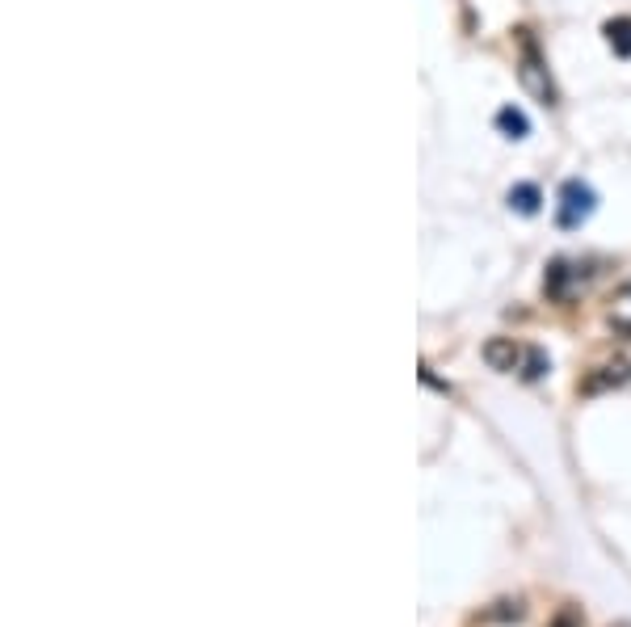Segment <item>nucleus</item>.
<instances>
[{"label": "nucleus", "instance_id": "f03ea898", "mask_svg": "<svg viewBox=\"0 0 631 627\" xmlns=\"http://www.w3.org/2000/svg\"><path fill=\"white\" fill-rule=\"evenodd\" d=\"M594 207H598V194L589 190L585 181H577V177L564 181V186H560V207H556V224L573 232V228L585 224L589 215H594Z\"/></svg>", "mask_w": 631, "mask_h": 627}, {"label": "nucleus", "instance_id": "1a4fd4ad", "mask_svg": "<svg viewBox=\"0 0 631 627\" xmlns=\"http://www.w3.org/2000/svg\"><path fill=\"white\" fill-rule=\"evenodd\" d=\"M552 362H547V354L543 350H526V358H522V379H539Z\"/></svg>", "mask_w": 631, "mask_h": 627}, {"label": "nucleus", "instance_id": "39448f33", "mask_svg": "<svg viewBox=\"0 0 631 627\" xmlns=\"http://www.w3.org/2000/svg\"><path fill=\"white\" fill-rule=\"evenodd\" d=\"M602 34H606L610 51L623 55V59H631V17H610V22L602 26Z\"/></svg>", "mask_w": 631, "mask_h": 627}, {"label": "nucleus", "instance_id": "7ed1b4c3", "mask_svg": "<svg viewBox=\"0 0 631 627\" xmlns=\"http://www.w3.org/2000/svg\"><path fill=\"white\" fill-rule=\"evenodd\" d=\"M627 379H631V362L627 358L602 362V367H594L581 379V396H598V392H610V388H623Z\"/></svg>", "mask_w": 631, "mask_h": 627}, {"label": "nucleus", "instance_id": "6e6552de", "mask_svg": "<svg viewBox=\"0 0 631 627\" xmlns=\"http://www.w3.org/2000/svg\"><path fill=\"white\" fill-rule=\"evenodd\" d=\"M610 325H615V333L631 337V287H623L615 299H610Z\"/></svg>", "mask_w": 631, "mask_h": 627}, {"label": "nucleus", "instance_id": "20e7f679", "mask_svg": "<svg viewBox=\"0 0 631 627\" xmlns=\"http://www.w3.org/2000/svg\"><path fill=\"white\" fill-rule=\"evenodd\" d=\"M522 358L526 350L518 346L514 337H493V341H484V362L493 371H522Z\"/></svg>", "mask_w": 631, "mask_h": 627}, {"label": "nucleus", "instance_id": "0eeeda50", "mask_svg": "<svg viewBox=\"0 0 631 627\" xmlns=\"http://www.w3.org/2000/svg\"><path fill=\"white\" fill-rule=\"evenodd\" d=\"M497 127L505 131V139H526V135H531V123H526V114L514 110V106L497 110Z\"/></svg>", "mask_w": 631, "mask_h": 627}, {"label": "nucleus", "instance_id": "423d86ee", "mask_svg": "<svg viewBox=\"0 0 631 627\" xmlns=\"http://www.w3.org/2000/svg\"><path fill=\"white\" fill-rule=\"evenodd\" d=\"M539 186H531V181H518V186L510 190V207L518 211V215H535L539 211Z\"/></svg>", "mask_w": 631, "mask_h": 627}, {"label": "nucleus", "instance_id": "f257e3e1", "mask_svg": "<svg viewBox=\"0 0 631 627\" xmlns=\"http://www.w3.org/2000/svg\"><path fill=\"white\" fill-rule=\"evenodd\" d=\"M518 80L535 101L556 106V85H552V76H547V59H543L539 43L531 38V30H518Z\"/></svg>", "mask_w": 631, "mask_h": 627}]
</instances>
